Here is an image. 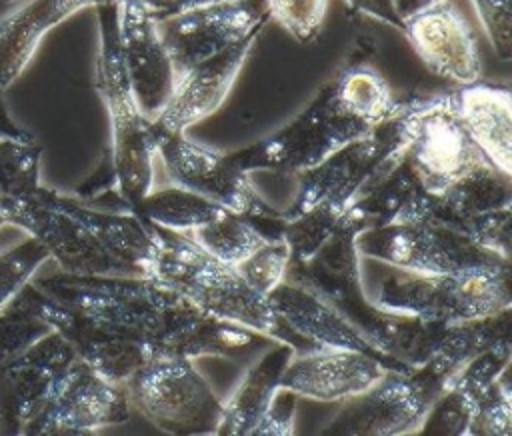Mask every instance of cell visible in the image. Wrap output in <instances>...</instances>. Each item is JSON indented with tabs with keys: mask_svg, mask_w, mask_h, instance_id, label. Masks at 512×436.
I'll return each mask as SVG.
<instances>
[{
	"mask_svg": "<svg viewBox=\"0 0 512 436\" xmlns=\"http://www.w3.org/2000/svg\"><path fill=\"white\" fill-rule=\"evenodd\" d=\"M504 342H512V306L456 324L448 342L426 362L406 372H386L370 390L348 398L322 434H418L454 374L484 348Z\"/></svg>",
	"mask_w": 512,
	"mask_h": 436,
	"instance_id": "cell-1",
	"label": "cell"
},
{
	"mask_svg": "<svg viewBox=\"0 0 512 436\" xmlns=\"http://www.w3.org/2000/svg\"><path fill=\"white\" fill-rule=\"evenodd\" d=\"M160 252L148 278L176 292L194 308L254 330L270 340L310 350L276 314L266 296L250 288L234 266L208 256L190 236L152 224Z\"/></svg>",
	"mask_w": 512,
	"mask_h": 436,
	"instance_id": "cell-2",
	"label": "cell"
},
{
	"mask_svg": "<svg viewBox=\"0 0 512 436\" xmlns=\"http://www.w3.org/2000/svg\"><path fill=\"white\" fill-rule=\"evenodd\" d=\"M94 8L100 34L96 90L110 120V164L116 192L124 208L132 212L152 190L158 138L152 122L138 108L126 76L118 40V6L114 0H96Z\"/></svg>",
	"mask_w": 512,
	"mask_h": 436,
	"instance_id": "cell-3",
	"label": "cell"
},
{
	"mask_svg": "<svg viewBox=\"0 0 512 436\" xmlns=\"http://www.w3.org/2000/svg\"><path fill=\"white\" fill-rule=\"evenodd\" d=\"M374 306L436 324H462L512 306L510 264L446 274L386 276Z\"/></svg>",
	"mask_w": 512,
	"mask_h": 436,
	"instance_id": "cell-4",
	"label": "cell"
},
{
	"mask_svg": "<svg viewBox=\"0 0 512 436\" xmlns=\"http://www.w3.org/2000/svg\"><path fill=\"white\" fill-rule=\"evenodd\" d=\"M408 144V108L372 128L366 136L356 138L330 154L310 170L298 172V190L294 202L282 216H296L312 206L324 204L346 210L354 198L390 168Z\"/></svg>",
	"mask_w": 512,
	"mask_h": 436,
	"instance_id": "cell-5",
	"label": "cell"
},
{
	"mask_svg": "<svg viewBox=\"0 0 512 436\" xmlns=\"http://www.w3.org/2000/svg\"><path fill=\"white\" fill-rule=\"evenodd\" d=\"M130 406L176 436L216 434L222 400L192 360L150 356L124 382Z\"/></svg>",
	"mask_w": 512,
	"mask_h": 436,
	"instance_id": "cell-6",
	"label": "cell"
},
{
	"mask_svg": "<svg viewBox=\"0 0 512 436\" xmlns=\"http://www.w3.org/2000/svg\"><path fill=\"white\" fill-rule=\"evenodd\" d=\"M50 298L72 306L102 326L144 340L180 296L150 278L58 272L32 280Z\"/></svg>",
	"mask_w": 512,
	"mask_h": 436,
	"instance_id": "cell-7",
	"label": "cell"
},
{
	"mask_svg": "<svg viewBox=\"0 0 512 436\" xmlns=\"http://www.w3.org/2000/svg\"><path fill=\"white\" fill-rule=\"evenodd\" d=\"M366 124L350 116L326 84L314 100L286 126L230 156L244 172H304L326 160L348 142L370 132Z\"/></svg>",
	"mask_w": 512,
	"mask_h": 436,
	"instance_id": "cell-8",
	"label": "cell"
},
{
	"mask_svg": "<svg viewBox=\"0 0 512 436\" xmlns=\"http://www.w3.org/2000/svg\"><path fill=\"white\" fill-rule=\"evenodd\" d=\"M406 108L404 158L430 192L440 194L472 170L492 164L452 110L448 92L408 98Z\"/></svg>",
	"mask_w": 512,
	"mask_h": 436,
	"instance_id": "cell-9",
	"label": "cell"
},
{
	"mask_svg": "<svg viewBox=\"0 0 512 436\" xmlns=\"http://www.w3.org/2000/svg\"><path fill=\"white\" fill-rule=\"evenodd\" d=\"M356 248L360 256L412 274H446L510 264L462 232L436 222L366 228L358 234Z\"/></svg>",
	"mask_w": 512,
	"mask_h": 436,
	"instance_id": "cell-10",
	"label": "cell"
},
{
	"mask_svg": "<svg viewBox=\"0 0 512 436\" xmlns=\"http://www.w3.org/2000/svg\"><path fill=\"white\" fill-rule=\"evenodd\" d=\"M6 224L18 226L40 242L50 260L68 274L138 276L110 256L90 230L72 214L68 196L48 186H34L6 208Z\"/></svg>",
	"mask_w": 512,
	"mask_h": 436,
	"instance_id": "cell-11",
	"label": "cell"
},
{
	"mask_svg": "<svg viewBox=\"0 0 512 436\" xmlns=\"http://www.w3.org/2000/svg\"><path fill=\"white\" fill-rule=\"evenodd\" d=\"M12 302L42 318L66 340L80 362L116 384H124L148 358L140 340L114 332L84 312L50 298L34 282H28Z\"/></svg>",
	"mask_w": 512,
	"mask_h": 436,
	"instance_id": "cell-12",
	"label": "cell"
},
{
	"mask_svg": "<svg viewBox=\"0 0 512 436\" xmlns=\"http://www.w3.org/2000/svg\"><path fill=\"white\" fill-rule=\"evenodd\" d=\"M130 418V400L124 384H116L90 366L72 364L44 408L26 426V436L92 434L118 426Z\"/></svg>",
	"mask_w": 512,
	"mask_h": 436,
	"instance_id": "cell-13",
	"label": "cell"
},
{
	"mask_svg": "<svg viewBox=\"0 0 512 436\" xmlns=\"http://www.w3.org/2000/svg\"><path fill=\"white\" fill-rule=\"evenodd\" d=\"M156 156L174 184L230 212L254 218L274 210L252 188L248 172L234 164L228 154L204 148L186 134H158Z\"/></svg>",
	"mask_w": 512,
	"mask_h": 436,
	"instance_id": "cell-14",
	"label": "cell"
},
{
	"mask_svg": "<svg viewBox=\"0 0 512 436\" xmlns=\"http://www.w3.org/2000/svg\"><path fill=\"white\" fill-rule=\"evenodd\" d=\"M74 362L72 348L50 330L20 356L0 366V434L22 436Z\"/></svg>",
	"mask_w": 512,
	"mask_h": 436,
	"instance_id": "cell-15",
	"label": "cell"
},
{
	"mask_svg": "<svg viewBox=\"0 0 512 436\" xmlns=\"http://www.w3.org/2000/svg\"><path fill=\"white\" fill-rule=\"evenodd\" d=\"M266 22L268 20L256 24L236 44L194 64L176 78L166 106L150 120L156 138L158 134H186L190 126L220 108Z\"/></svg>",
	"mask_w": 512,
	"mask_h": 436,
	"instance_id": "cell-16",
	"label": "cell"
},
{
	"mask_svg": "<svg viewBox=\"0 0 512 436\" xmlns=\"http://www.w3.org/2000/svg\"><path fill=\"white\" fill-rule=\"evenodd\" d=\"M264 20H268L264 0H242L186 10L158 22V30L180 76L230 48Z\"/></svg>",
	"mask_w": 512,
	"mask_h": 436,
	"instance_id": "cell-17",
	"label": "cell"
},
{
	"mask_svg": "<svg viewBox=\"0 0 512 436\" xmlns=\"http://www.w3.org/2000/svg\"><path fill=\"white\" fill-rule=\"evenodd\" d=\"M260 338L254 330L206 314L184 298L162 314L160 322L144 336L146 356H168L194 360L200 356L240 358L248 354Z\"/></svg>",
	"mask_w": 512,
	"mask_h": 436,
	"instance_id": "cell-18",
	"label": "cell"
},
{
	"mask_svg": "<svg viewBox=\"0 0 512 436\" xmlns=\"http://www.w3.org/2000/svg\"><path fill=\"white\" fill-rule=\"evenodd\" d=\"M118 6V40L138 108L154 120L166 106L178 72L162 42L158 22L132 4Z\"/></svg>",
	"mask_w": 512,
	"mask_h": 436,
	"instance_id": "cell-19",
	"label": "cell"
},
{
	"mask_svg": "<svg viewBox=\"0 0 512 436\" xmlns=\"http://www.w3.org/2000/svg\"><path fill=\"white\" fill-rule=\"evenodd\" d=\"M402 32L436 76L458 86L480 80L482 62L476 36L468 20L450 2L406 18Z\"/></svg>",
	"mask_w": 512,
	"mask_h": 436,
	"instance_id": "cell-20",
	"label": "cell"
},
{
	"mask_svg": "<svg viewBox=\"0 0 512 436\" xmlns=\"http://www.w3.org/2000/svg\"><path fill=\"white\" fill-rule=\"evenodd\" d=\"M390 372L376 358L346 348H310L286 364L280 388L320 402H340L378 384Z\"/></svg>",
	"mask_w": 512,
	"mask_h": 436,
	"instance_id": "cell-21",
	"label": "cell"
},
{
	"mask_svg": "<svg viewBox=\"0 0 512 436\" xmlns=\"http://www.w3.org/2000/svg\"><path fill=\"white\" fill-rule=\"evenodd\" d=\"M268 302L280 320L314 348H346L368 354L382 362L390 372H406L412 366L390 358L374 346L356 326H352L334 306L312 290L284 280L270 294Z\"/></svg>",
	"mask_w": 512,
	"mask_h": 436,
	"instance_id": "cell-22",
	"label": "cell"
},
{
	"mask_svg": "<svg viewBox=\"0 0 512 436\" xmlns=\"http://www.w3.org/2000/svg\"><path fill=\"white\" fill-rule=\"evenodd\" d=\"M512 206V176L494 164L480 166L434 196L426 222L444 224L478 244L486 224Z\"/></svg>",
	"mask_w": 512,
	"mask_h": 436,
	"instance_id": "cell-23",
	"label": "cell"
},
{
	"mask_svg": "<svg viewBox=\"0 0 512 436\" xmlns=\"http://www.w3.org/2000/svg\"><path fill=\"white\" fill-rule=\"evenodd\" d=\"M448 102L488 160L500 172L512 176L510 88L478 80L448 90Z\"/></svg>",
	"mask_w": 512,
	"mask_h": 436,
	"instance_id": "cell-24",
	"label": "cell"
},
{
	"mask_svg": "<svg viewBox=\"0 0 512 436\" xmlns=\"http://www.w3.org/2000/svg\"><path fill=\"white\" fill-rule=\"evenodd\" d=\"M94 4L96 0H16V6L0 16V88L24 72L52 28Z\"/></svg>",
	"mask_w": 512,
	"mask_h": 436,
	"instance_id": "cell-25",
	"label": "cell"
},
{
	"mask_svg": "<svg viewBox=\"0 0 512 436\" xmlns=\"http://www.w3.org/2000/svg\"><path fill=\"white\" fill-rule=\"evenodd\" d=\"M510 358L512 342L484 348L482 352L472 356L454 374L446 390L434 402L418 434L466 436L478 396L510 366Z\"/></svg>",
	"mask_w": 512,
	"mask_h": 436,
	"instance_id": "cell-26",
	"label": "cell"
},
{
	"mask_svg": "<svg viewBox=\"0 0 512 436\" xmlns=\"http://www.w3.org/2000/svg\"><path fill=\"white\" fill-rule=\"evenodd\" d=\"M430 192L414 174L404 154L372 180L350 204L366 222L368 228L426 222L434 204Z\"/></svg>",
	"mask_w": 512,
	"mask_h": 436,
	"instance_id": "cell-27",
	"label": "cell"
},
{
	"mask_svg": "<svg viewBox=\"0 0 512 436\" xmlns=\"http://www.w3.org/2000/svg\"><path fill=\"white\" fill-rule=\"evenodd\" d=\"M72 214L90 230L102 248L118 262L132 268L138 276L148 278L158 258L160 246L154 228L132 212H106L68 196Z\"/></svg>",
	"mask_w": 512,
	"mask_h": 436,
	"instance_id": "cell-28",
	"label": "cell"
},
{
	"mask_svg": "<svg viewBox=\"0 0 512 436\" xmlns=\"http://www.w3.org/2000/svg\"><path fill=\"white\" fill-rule=\"evenodd\" d=\"M296 350L290 344L278 342L266 352L242 378L236 390L222 402V416L218 424L220 436H252L254 428L270 408L280 378Z\"/></svg>",
	"mask_w": 512,
	"mask_h": 436,
	"instance_id": "cell-29",
	"label": "cell"
},
{
	"mask_svg": "<svg viewBox=\"0 0 512 436\" xmlns=\"http://www.w3.org/2000/svg\"><path fill=\"white\" fill-rule=\"evenodd\" d=\"M330 88L336 102L368 128H376L402 108V100L394 96L388 80L368 64L344 68Z\"/></svg>",
	"mask_w": 512,
	"mask_h": 436,
	"instance_id": "cell-30",
	"label": "cell"
},
{
	"mask_svg": "<svg viewBox=\"0 0 512 436\" xmlns=\"http://www.w3.org/2000/svg\"><path fill=\"white\" fill-rule=\"evenodd\" d=\"M222 212H226V208L178 184L150 190L132 210V214L144 218L150 224L182 234L208 224Z\"/></svg>",
	"mask_w": 512,
	"mask_h": 436,
	"instance_id": "cell-31",
	"label": "cell"
},
{
	"mask_svg": "<svg viewBox=\"0 0 512 436\" xmlns=\"http://www.w3.org/2000/svg\"><path fill=\"white\" fill-rule=\"evenodd\" d=\"M186 236H190L208 256L228 266L240 264L256 248L268 242L248 222V218L230 210L222 212L208 224L188 232Z\"/></svg>",
	"mask_w": 512,
	"mask_h": 436,
	"instance_id": "cell-32",
	"label": "cell"
},
{
	"mask_svg": "<svg viewBox=\"0 0 512 436\" xmlns=\"http://www.w3.org/2000/svg\"><path fill=\"white\" fill-rule=\"evenodd\" d=\"M40 144L0 138V226L6 224V208L12 200L40 184Z\"/></svg>",
	"mask_w": 512,
	"mask_h": 436,
	"instance_id": "cell-33",
	"label": "cell"
},
{
	"mask_svg": "<svg viewBox=\"0 0 512 436\" xmlns=\"http://www.w3.org/2000/svg\"><path fill=\"white\" fill-rule=\"evenodd\" d=\"M344 212L318 204L296 216H290V218L284 216L282 240L290 248V260L292 262L308 260L324 244V240L334 232Z\"/></svg>",
	"mask_w": 512,
	"mask_h": 436,
	"instance_id": "cell-34",
	"label": "cell"
},
{
	"mask_svg": "<svg viewBox=\"0 0 512 436\" xmlns=\"http://www.w3.org/2000/svg\"><path fill=\"white\" fill-rule=\"evenodd\" d=\"M512 434V388L510 366L490 382L478 396L466 436H510Z\"/></svg>",
	"mask_w": 512,
	"mask_h": 436,
	"instance_id": "cell-35",
	"label": "cell"
},
{
	"mask_svg": "<svg viewBox=\"0 0 512 436\" xmlns=\"http://www.w3.org/2000/svg\"><path fill=\"white\" fill-rule=\"evenodd\" d=\"M50 260L46 248L28 236L22 244L0 252V310L32 282L38 268Z\"/></svg>",
	"mask_w": 512,
	"mask_h": 436,
	"instance_id": "cell-36",
	"label": "cell"
},
{
	"mask_svg": "<svg viewBox=\"0 0 512 436\" xmlns=\"http://www.w3.org/2000/svg\"><path fill=\"white\" fill-rule=\"evenodd\" d=\"M290 266V248L284 240L266 242L236 264V272L244 282L254 288L258 294L266 296L286 280Z\"/></svg>",
	"mask_w": 512,
	"mask_h": 436,
	"instance_id": "cell-37",
	"label": "cell"
},
{
	"mask_svg": "<svg viewBox=\"0 0 512 436\" xmlns=\"http://www.w3.org/2000/svg\"><path fill=\"white\" fill-rule=\"evenodd\" d=\"M268 20L280 24L300 44L312 42L324 22L328 0H264Z\"/></svg>",
	"mask_w": 512,
	"mask_h": 436,
	"instance_id": "cell-38",
	"label": "cell"
},
{
	"mask_svg": "<svg viewBox=\"0 0 512 436\" xmlns=\"http://www.w3.org/2000/svg\"><path fill=\"white\" fill-rule=\"evenodd\" d=\"M48 332L50 326L42 318L10 302L0 310V366L20 356Z\"/></svg>",
	"mask_w": 512,
	"mask_h": 436,
	"instance_id": "cell-39",
	"label": "cell"
},
{
	"mask_svg": "<svg viewBox=\"0 0 512 436\" xmlns=\"http://www.w3.org/2000/svg\"><path fill=\"white\" fill-rule=\"evenodd\" d=\"M480 24L494 54L508 62L512 58V8L510 0H472Z\"/></svg>",
	"mask_w": 512,
	"mask_h": 436,
	"instance_id": "cell-40",
	"label": "cell"
},
{
	"mask_svg": "<svg viewBox=\"0 0 512 436\" xmlns=\"http://www.w3.org/2000/svg\"><path fill=\"white\" fill-rule=\"evenodd\" d=\"M296 394L280 388L254 428L252 436H288L294 432V414H296Z\"/></svg>",
	"mask_w": 512,
	"mask_h": 436,
	"instance_id": "cell-41",
	"label": "cell"
},
{
	"mask_svg": "<svg viewBox=\"0 0 512 436\" xmlns=\"http://www.w3.org/2000/svg\"><path fill=\"white\" fill-rule=\"evenodd\" d=\"M114 2L138 6L156 22H162L176 14H182V12L190 10V4H192V0H114Z\"/></svg>",
	"mask_w": 512,
	"mask_h": 436,
	"instance_id": "cell-42",
	"label": "cell"
},
{
	"mask_svg": "<svg viewBox=\"0 0 512 436\" xmlns=\"http://www.w3.org/2000/svg\"><path fill=\"white\" fill-rule=\"evenodd\" d=\"M354 10L366 14V16H372L376 20H382L398 30H402V20L400 16L396 14V8H394V0H346Z\"/></svg>",
	"mask_w": 512,
	"mask_h": 436,
	"instance_id": "cell-43",
	"label": "cell"
},
{
	"mask_svg": "<svg viewBox=\"0 0 512 436\" xmlns=\"http://www.w3.org/2000/svg\"><path fill=\"white\" fill-rule=\"evenodd\" d=\"M32 134H28L24 128H20L14 118L8 112V106L4 102V94L0 88V138H10V140H24L30 138Z\"/></svg>",
	"mask_w": 512,
	"mask_h": 436,
	"instance_id": "cell-44",
	"label": "cell"
},
{
	"mask_svg": "<svg viewBox=\"0 0 512 436\" xmlns=\"http://www.w3.org/2000/svg\"><path fill=\"white\" fill-rule=\"evenodd\" d=\"M448 0H394V8H396V14L400 16V20L404 22L406 18L418 14V12H424V10H430L438 4H444Z\"/></svg>",
	"mask_w": 512,
	"mask_h": 436,
	"instance_id": "cell-45",
	"label": "cell"
},
{
	"mask_svg": "<svg viewBox=\"0 0 512 436\" xmlns=\"http://www.w3.org/2000/svg\"><path fill=\"white\" fill-rule=\"evenodd\" d=\"M228 2H242V0H192V8H202V6H212V4H228Z\"/></svg>",
	"mask_w": 512,
	"mask_h": 436,
	"instance_id": "cell-46",
	"label": "cell"
}]
</instances>
